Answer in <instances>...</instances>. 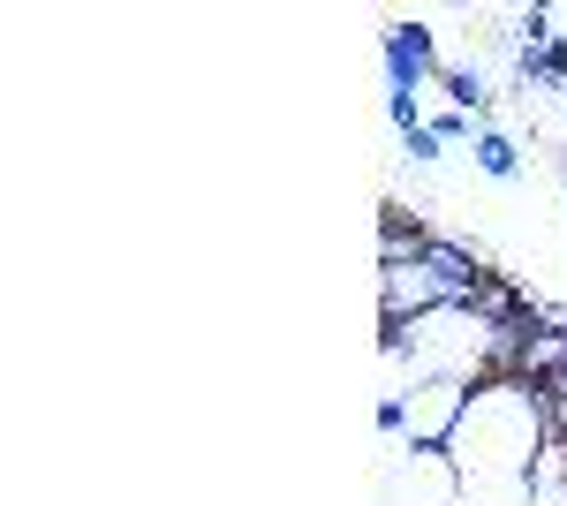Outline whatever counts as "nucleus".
Returning a JSON list of instances; mask_svg holds the SVG:
<instances>
[{"label": "nucleus", "mask_w": 567, "mask_h": 506, "mask_svg": "<svg viewBox=\"0 0 567 506\" xmlns=\"http://www.w3.org/2000/svg\"><path fill=\"white\" fill-rule=\"evenodd\" d=\"M545 446H553L545 393L529 379H484L446 438V462L462 468V484H537Z\"/></svg>", "instance_id": "nucleus-1"}, {"label": "nucleus", "mask_w": 567, "mask_h": 506, "mask_svg": "<svg viewBox=\"0 0 567 506\" xmlns=\"http://www.w3.org/2000/svg\"><path fill=\"white\" fill-rule=\"evenodd\" d=\"M379 45H386V91H416V99H424V91L446 76V69H439V45H432V23H386Z\"/></svg>", "instance_id": "nucleus-2"}, {"label": "nucleus", "mask_w": 567, "mask_h": 506, "mask_svg": "<svg viewBox=\"0 0 567 506\" xmlns=\"http://www.w3.org/2000/svg\"><path fill=\"white\" fill-rule=\"evenodd\" d=\"M477 174H492V182H523V144L499 136V128H477Z\"/></svg>", "instance_id": "nucleus-3"}, {"label": "nucleus", "mask_w": 567, "mask_h": 506, "mask_svg": "<svg viewBox=\"0 0 567 506\" xmlns=\"http://www.w3.org/2000/svg\"><path fill=\"white\" fill-rule=\"evenodd\" d=\"M401 152H409L416 167H439V159H446V144L432 136V122H424V128H409V136H401Z\"/></svg>", "instance_id": "nucleus-4"}]
</instances>
